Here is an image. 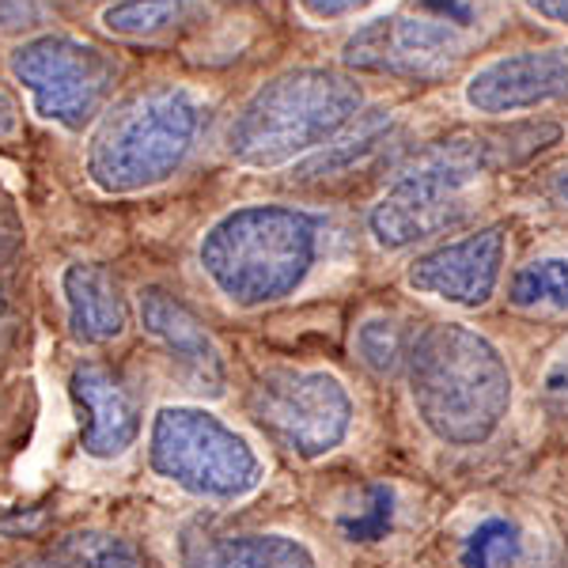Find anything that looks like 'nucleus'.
Here are the masks:
<instances>
[{"mask_svg":"<svg viewBox=\"0 0 568 568\" xmlns=\"http://www.w3.org/2000/svg\"><path fill=\"white\" fill-rule=\"evenodd\" d=\"M561 141L557 122H511L497 130H463L433 141L402 168L372 205L368 232L383 251L428 243L470 216V194L493 171L524 168Z\"/></svg>","mask_w":568,"mask_h":568,"instance_id":"1","label":"nucleus"},{"mask_svg":"<svg viewBox=\"0 0 568 568\" xmlns=\"http://www.w3.org/2000/svg\"><path fill=\"white\" fill-rule=\"evenodd\" d=\"M406 372L420 425L447 447L489 444L511 414L516 387L508 361L474 326H425L414 334Z\"/></svg>","mask_w":568,"mask_h":568,"instance_id":"2","label":"nucleus"},{"mask_svg":"<svg viewBox=\"0 0 568 568\" xmlns=\"http://www.w3.org/2000/svg\"><path fill=\"white\" fill-rule=\"evenodd\" d=\"M326 216L296 205L232 209L201 235V273L232 307L258 311L296 296L318 270Z\"/></svg>","mask_w":568,"mask_h":568,"instance_id":"3","label":"nucleus"},{"mask_svg":"<svg viewBox=\"0 0 568 568\" xmlns=\"http://www.w3.org/2000/svg\"><path fill=\"white\" fill-rule=\"evenodd\" d=\"M209 125V103L194 88L152 84L103 114L88 144V179L103 194H141L186 168Z\"/></svg>","mask_w":568,"mask_h":568,"instance_id":"4","label":"nucleus"},{"mask_svg":"<svg viewBox=\"0 0 568 568\" xmlns=\"http://www.w3.org/2000/svg\"><path fill=\"white\" fill-rule=\"evenodd\" d=\"M364 110L356 77L326 65H300L265 80L227 130V155L243 168L273 171L318 152Z\"/></svg>","mask_w":568,"mask_h":568,"instance_id":"5","label":"nucleus"},{"mask_svg":"<svg viewBox=\"0 0 568 568\" xmlns=\"http://www.w3.org/2000/svg\"><path fill=\"white\" fill-rule=\"evenodd\" d=\"M149 466L197 500L235 504L258 493L262 455L205 406H160L149 425Z\"/></svg>","mask_w":568,"mask_h":568,"instance_id":"6","label":"nucleus"},{"mask_svg":"<svg viewBox=\"0 0 568 568\" xmlns=\"http://www.w3.org/2000/svg\"><path fill=\"white\" fill-rule=\"evenodd\" d=\"M474 45V20L447 0H425L417 12H394L364 23L342 45V61L356 72L394 80H444Z\"/></svg>","mask_w":568,"mask_h":568,"instance_id":"7","label":"nucleus"},{"mask_svg":"<svg viewBox=\"0 0 568 568\" xmlns=\"http://www.w3.org/2000/svg\"><path fill=\"white\" fill-rule=\"evenodd\" d=\"M118 58L69 34H39L12 50V77L45 122L80 133L103 114L118 84Z\"/></svg>","mask_w":568,"mask_h":568,"instance_id":"8","label":"nucleus"},{"mask_svg":"<svg viewBox=\"0 0 568 568\" xmlns=\"http://www.w3.org/2000/svg\"><path fill=\"white\" fill-rule=\"evenodd\" d=\"M251 414L300 459H323L345 444L356 406L345 383L326 368H273L254 383Z\"/></svg>","mask_w":568,"mask_h":568,"instance_id":"9","label":"nucleus"},{"mask_svg":"<svg viewBox=\"0 0 568 568\" xmlns=\"http://www.w3.org/2000/svg\"><path fill=\"white\" fill-rule=\"evenodd\" d=\"M504 258H508V227L489 224L417 254L406 281L420 296L444 300L452 307H485L500 288Z\"/></svg>","mask_w":568,"mask_h":568,"instance_id":"10","label":"nucleus"},{"mask_svg":"<svg viewBox=\"0 0 568 568\" xmlns=\"http://www.w3.org/2000/svg\"><path fill=\"white\" fill-rule=\"evenodd\" d=\"M463 99L474 114L504 118L568 99V45H538L485 61L470 72Z\"/></svg>","mask_w":568,"mask_h":568,"instance_id":"11","label":"nucleus"},{"mask_svg":"<svg viewBox=\"0 0 568 568\" xmlns=\"http://www.w3.org/2000/svg\"><path fill=\"white\" fill-rule=\"evenodd\" d=\"M69 394L80 414V452L88 459H122L141 436V402L125 387L122 375L106 364H77L69 375Z\"/></svg>","mask_w":568,"mask_h":568,"instance_id":"12","label":"nucleus"},{"mask_svg":"<svg viewBox=\"0 0 568 568\" xmlns=\"http://www.w3.org/2000/svg\"><path fill=\"white\" fill-rule=\"evenodd\" d=\"M136 311H141V326L194 375L201 387H209L213 394L224 390V353H220L216 337L201 326L194 311L163 288H144L141 300H136Z\"/></svg>","mask_w":568,"mask_h":568,"instance_id":"13","label":"nucleus"},{"mask_svg":"<svg viewBox=\"0 0 568 568\" xmlns=\"http://www.w3.org/2000/svg\"><path fill=\"white\" fill-rule=\"evenodd\" d=\"M69 329L84 345H110L130 329V300L114 273L99 262H72L61 273Z\"/></svg>","mask_w":568,"mask_h":568,"instance_id":"14","label":"nucleus"},{"mask_svg":"<svg viewBox=\"0 0 568 568\" xmlns=\"http://www.w3.org/2000/svg\"><path fill=\"white\" fill-rule=\"evenodd\" d=\"M182 568H318V557L304 538L292 535L190 530L182 538Z\"/></svg>","mask_w":568,"mask_h":568,"instance_id":"15","label":"nucleus"},{"mask_svg":"<svg viewBox=\"0 0 568 568\" xmlns=\"http://www.w3.org/2000/svg\"><path fill=\"white\" fill-rule=\"evenodd\" d=\"M398 122L390 110H372L361 114L356 122L345 125L334 141H326L323 152H311L307 160L296 163L292 179L296 182H334V179H353L356 171H368L375 160L394 144Z\"/></svg>","mask_w":568,"mask_h":568,"instance_id":"16","label":"nucleus"},{"mask_svg":"<svg viewBox=\"0 0 568 568\" xmlns=\"http://www.w3.org/2000/svg\"><path fill=\"white\" fill-rule=\"evenodd\" d=\"M197 20L194 0H118L103 12V27L118 39L155 42L186 31Z\"/></svg>","mask_w":568,"mask_h":568,"instance_id":"17","label":"nucleus"},{"mask_svg":"<svg viewBox=\"0 0 568 568\" xmlns=\"http://www.w3.org/2000/svg\"><path fill=\"white\" fill-rule=\"evenodd\" d=\"M508 304L519 311H568V258L546 254L519 265L508 281Z\"/></svg>","mask_w":568,"mask_h":568,"instance_id":"18","label":"nucleus"},{"mask_svg":"<svg viewBox=\"0 0 568 568\" xmlns=\"http://www.w3.org/2000/svg\"><path fill=\"white\" fill-rule=\"evenodd\" d=\"M409 345H414V329L394 315H372L356 329V356H361L364 368H372L375 375L398 372L409 356Z\"/></svg>","mask_w":568,"mask_h":568,"instance_id":"19","label":"nucleus"},{"mask_svg":"<svg viewBox=\"0 0 568 568\" xmlns=\"http://www.w3.org/2000/svg\"><path fill=\"white\" fill-rule=\"evenodd\" d=\"M524 554V535L511 519L489 516L466 535L459 561L463 568H508L519 561Z\"/></svg>","mask_w":568,"mask_h":568,"instance_id":"20","label":"nucleus"},{"mask_svg":"<svg viewBox=\"0 0 568 568\" xmlns=\"http://www.w3.org/2000/svg\"><path fill=\"white\" fill-rule=\"evenodd\" d=\"M16 262H20V227L12 220H0V349L12 334V288Z\"/></svg>","mask_w":568,"mask_h":568,"instance_id":"21","label":"nucleus"},{"mask_svg":"<svg viewBox=\"0 0 568 568\" xmlns=\"http://www.w3.org/2000/svg\"><path fill=\"white\" fill-rule=\"evenodd\" d=\"M80 561L88 568H149L141 549L110 535H80Z\"/></svg>","mask_w":568,"mask_h":568,"instance_id":"22","label":"nucleus"},{"mask_svg":"<svg viewBox=\"0 0 568 568\" xmlns=\"http://www.w3.org/2000/svg\"><path fill=\"white\" fill-rule=\"evenodd\" d=\"M390 527V489H383V485H372L368 489V504H364L361 516L345 519V530H349L353 538H379L383 530Z\"/></svg>","mask_w":568,"mask_h":568,"instance_id":"23","label":"nucleus"},{"mask_svg":"<svg viewBox=\"0 0 568 568\" xmlns=\"http://www.w3.org/2000/svg\"><path fill=\"white\" fill-rule=\"evenodd\" d=\"M50 23V0H0V34H27Z\"/></svg>","mask_w":568,"mask_h":568,"instance_id":"24","label":"nucleus"},{"mask_svg":"<svg viewBox=\"0 0 568 568\" xmlns=\"http://www.w3.org/2000/svg\"><path fill=\"white\" fill-rule=\"evenodd\" d=\"M300 12L307 16V20L315 23H337V20H349V16L364 12V8H372L375 0H296Z\"/></svg>","mask_w":568,"mask_h":568,"instance_id":"25","label":"nucleus"},{"mask_svg":"<svg viewBox=\"0 0 568 568\" xmlns=\"http://www.w3.org/2000/svg\"><path fill=\"white\" fill-rule=\"evenodd\" d=\"M542 390L554 402H565V406H568V342L557 349L554 361H549V368L542 375Z\"/></svg>","mask_w":568,"mask_h":568,"instance_id":"26","label":"nucleus"},{"mask_svg":"<svg viewBox=\"0 0 568 568\" xmlns=\"http://www.w3.org/2000/svg\"><path fill=\"white\" fill-rule=\"evenodd\" d=\"M530 16L546 23H557V27H568V0H519Z\"/></svg>","mask_w":568,"mask_h":568,"instance_id":"27","label":"nucleus"},{"mask_svg":"<svg viewBox=\"0 0 568 568\" xmlns=\"http://www.w3.org/2000/svg\"><path fill=\"white\" fill-rule=\"evenodd\" d=\"M20 130V103H16V95L0 84V136H12Z\"/></svg>","mask_w":568,"mask_h":568,"instance_id":"28","label":"nucleus"},{"mask_svg":"<svg viewBox=\"0 0 568 568\" xmlns=\"http://www.w3.org/2000/svg\"><path fill=\"white\" fill-rule=\"evenodd\" d=\"M554 190H557V197L565 201L568 205V171H561V175H557V182H554Z\"/></svg>","mask_w":568,"mask_h":568,"instance_id":"29","label":"nucleus"},{"mask_svg":"<svg viewBox=\"0 0 568 568\" xmlns=\"http://www.w3.org/2000/svg\"><path fill=\"white\" fill-rule=\"evenodd\" d=\"M12 568H69V565H58V561H20Z\"/></svg>","mask_w":568,"mask_h":568,"instance_id":"30","label":"nucleus"},{"mask_svg":"<svg viewBox=\"0 0 568 568\" xmlns=\"http://www.w3.org/2000/svg\"><path fill=\"white\" fill-rule=\"evenodd\" d=\"M216 4H227V8H251V4H265V0H216Z\"/></svg>","mask_w":568,"mask_h":568,"instance_id":"31","label":"nucleus"}]
</instances>
